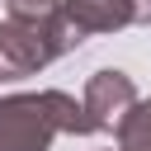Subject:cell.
I'll use <instances>...</instances> for the list:
<instances>
[{
	"label": "cell",
	"instance_id": "2",
	"mask_svg": "<svg viewBox=\"0 0 151 151\" xmlns=\"http://www.w3.org/2000/svg\"><path fill=\"white\" fill-rule=\"evenodd\" d=\"M85 38L66 24L61 5L57 9H33V14H5L0 19V76H33L52 66L57 57L76 52Z\"/></svg>",
	"mask_w": 151,
	"mask_h": 151
},
{
	"label": "cell",
	"instance_id": "5",
	"mask_svg": "<svg viewBox=\"0 0 151 151\" xmlns=\"http://www.w3.org/2000/svg\"><path fill=\"white\" fill-rule=\"evenodd\" d=\"M113 137H118L123 151H151V99H137Z\"/></svg>",
	"mask_w": 151,
	"mask_h": 151
},
{
	"label": "cell",
	"instance_id": "4",
	"mask_svg": "<svg viewBox=\"0 0 151 151\" xmlns=\"http://www.w3.org/2000/svg\"><path fill=\"white\" fill-rule=\"evenodd\" d=\"M61 14L80 38H94V33L127 28L132 24V0H61Z\"/></svg>",
	"mask_w": 151,
	"mask_h": 151
},
{
	"label": "cell",
	"instance_id": "6",
	"mask_svg": "<svg viewBox=\"0 0 151 151\" xmlns=\"http://www.w3.org/2000/svg\"><path fill=\"white\" fill-rule=\"evenodd\" d=\"M132 24H151V0H132Z\"/></svg>",
	"mask_w": 151,
	"mask_h": 151
},
{
	"label": "cell",
	"instance_id": "3",
	"mask_svg": "<svg viewBox=\"0 0 151 151\" xmlns=\"http://www.w3.org/2000/svg\"><path fill=\"white\" fill-rule=\"evenodd\" d=\"M137 85L127 71H94L85 80V94H80V113H85V127L90 132H118V123L127 118V109L137 104Z\"/></svg>",
	"mask_w": 151,
	"mask_h": 151
},
{
	"label": "cell",
	"instance_id": "1",
	"mask_svg": "<svg viewBox=\"0 0 151 151\" xmlns=\"http://www.w3.org/2000/svg\"><path fill=\"white\" fill-rule=\"evenodd\" d=\"M61 132L90 137L76 94H66V90L0 94V151H47Z\"/></svg>",
	"mask_w": 151,
	"mask_h": 151
},
{
	"label": "cell",
	"instance_id": "7",
	"mask_svg": "<svg viewBox=\"0 0 151 151\" xmlns=\"http://www.w3.org/2000/svg\"><path fill=\"white\" fill-rule=\"evenodd\" d=\"M104 151H123V146H104Z\"/></svg>",
	"mask_w": 151,
	"mask_h": 151
}]
</instances>
